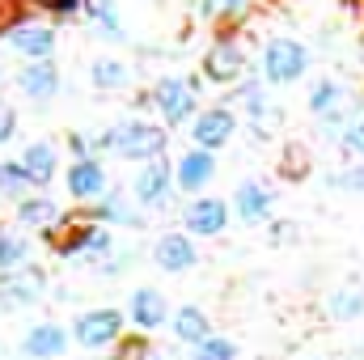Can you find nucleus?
<instances>
[{
    "label": "nucleus",
    "mask_w": 364,
    "mask_h": 360,
    "mask_svg": "<svg viewBox=\"0 0 364 360\" xmlns=\"http://www.w3.org/2000/svg\"><path fill=\"white\" fill-rule=\"evenodd\" d=\"M212 170H216L212 153L195 149V153H186V157H182V166H178V186H182V191H199L203 182L212 179Z\"/></svg>",
    "instance_id": "obj_17"
},
{
    "label": "nucleus",
    "mask_w": 364,
    "mask_h": 360,
    "mask_svg": "<svg viewBox=\"0 0 364 360\" xmlns=\"http://www.w3.org/2000/svg\"><path fill=\"white\" fill-rule=\"evenodd\" d=\"M166 191H170V166H166V157H157V162H149V166L140 170V179H136V195H140L144 203H161Z\"/></svg>",
    "instance_id": "obj_15"
},
{
    "label": "nucleus",
    "mask_w": 364,
    "mask_h": 360,
    "mask_svg": "<svg viewBox=\"0 0 364 360\" xmlns=\"http://www.w3.org/2000/svg\"><path fill=\"white\" fill-rule=\"evenodd\" d=\"M305 68H309V51H305L296 38H275V43H267V51H263V73H267L272 85L296 81Z\"/></svg>",
    "instance_id": "obj_2"
},
{
    "label": "nucleus",
    "mask_w": 364,
    "mask_h": 360,
    "mask_svg": "<svg viewBox=\"0 0 364 360\" xmlns=\"http://www.w3.org/2000/svg\"><path fill=\"white\" fill-rule=\"evenodd\" d=\"M43 297V271L38 268H17L0 275V305L17 309V305H30Z\"/></svg>",
    "instance_id": "obj_3"
},
{
    "label": "nucleus",
    "mask_w": 364,
    "mask_h": 360,
    "mask_svg": "<svg viewBox=\"0 0 364 360\" xmlns=\"http://www.w3.org/2000/svg\"><path fill=\"white\" fill-rule=\"evenodd\" d=\"M233 208H237V216H242L246 225H259V221H267V212H272V191H267L263 182H242L237 195H233Z\"/></svg>",
    "instance_id": "obj_10"
},
{
    "label": "nucleus",
    "mask_w": 364,
    "mask_h": 360,
    "mask_svg": "<svg viewBox=\"0 0 364 360\" xmlns=\"http://www.w3.org/2000/svg\"><path fill=\"white\" fill-rule=\"evenodd\" d=\"M352 360H360V356H352Z\"/></svg>",
    "instance_id": "obj_36"
},
{
    "label": "nucleus",
    "mask_w": 364,
    "mask_h": 360,
    "mask_svg": "<svg viewBox=\"0 0 364 360\" xmlns=\"http://www.w3.org/2000/svg\"><path fill=\"white\" fill-rule=\"evenodd\" d=\"M182 221H186V229H191V233L208 238V233H220V229H225L229 208H225L220 199H195V203L182 212Z\"/></svg>",
    "instance_id": "obj_7"
},
{
    "label": "nucleus",
    "mask_w": 364,
    "mask_h": 360,
    "mask_svg": "<svg viewBox=\"0 0 364 360\" xmlns=\"http://www.w3.org/2000/svg\"><path fill=\"white\" fill-rule=\"evenodd\" d=\"M43 9H51V13H73L77 9V0H38Z\"/></svg>",
    "instance_id": "obj_34"
},
{
    "label": "nucleus",
    "mask_w": 364,
    "mask_h": 360,
    "mask_svg": "<svg viewBox=\"0 0 364 360\" xmlns=\"http://www.w3.org/2000/svg\"><path fill=\"white\" fill-rule=\"evenodd\" d=\"M93 85L97 90H123L127 85V68L119 60H93Z\"/></svg>",
    "instance_id": "obj_23"
},
{
    "label": "nucleus",
    "mask_w": 364,
    "mask_h": 360,
    "mask_svg": "<svg viewBox=\"0 0 364 360\" xmlns=\"http://www.w3.org/2000/svg\"><path fill=\"white\" fill-rule=\"evenodd\" d=\"M90 13L110 30V34H119V13H114V0H90Z\"/></svg>",
    "instance_id": "obj_28"
},
{
    "label": "nucleus",
    "mask_w": 364,
    "mask_h": 360,
    "mask_svg": "<svg viewBox=\"0 0 364 360\" xmlns=\"http://www.w3.org/2000/svg\"><path fill=\"white\" fill-rule=\"evenodd\" d=\"M203 73H208V81H216V85L233 81V77L242 73V51H237V43L220 38V43L203 55Z\"/></svg>",
    "instance_id": "obj_9"
},
{
    "label": "nucleus",
    "mask_w": 364,
    "mask_h": 360,
    "mask_svg": "<svg viewBox=\"0 0 364 360\" xmlns=\"http://www.w3.org/2000/svg\"><path fill=\"white\" fill-rule=\"evenodd\" d=\"M119 327H123V318L114 309H93L85 318H77V339L85 348H102V344H110L119 335Z\"/></svg>",
    "instance_id": "obj_6"
},
{
    "label": "nucleus",
    "mask_w": 364,
    "mask_h": 360,
    "mask_svg": "<svg viewBox=\"0 0 364 360\" xmlns=\"http://www.w3.org/2000/svg\"><path fill=\"white\" fill-rule=\"evenodd\" d=\"M153 102L161 106L166 123H182V119L195 110V90H191V85H182V81H157Z\"/></svg>",
    "instance_id": "obj_5"
},
{
    "label": "nucleus",
    "mask_w": 364,
    "mask_h": 360,
    "mask_svg": "<svg viewBox=\"0 0 364 360\" xmlns=\"http://www.w3.org/2000/svg\"><path fill=\"white\" fill-rule=\"evenodd\" d=\"M166 297L157 292V288H140L136 297H132V322L136 327H144V331H153V327H161L166 322Z\"/></svg>",
    "instance_id": "obj_14"
},
{
    "label": "nucleus",
    "mask_w": 364,
    "mask_h": 360,
    "mask_svg": "<svg viewBox=\"0 0 364 360\" xmlns=\"http://www.w3.org/2000/svg\"><path fill=\"white\" fill-rule=\"evenodd\" d=\"M55 216H60V212H55V203H51V199H26V203L17 208V221H21V225H30V229H51V225H55Z\"/></svg>",
    "instance_id": "obj_22"
},
{
    "label": "nucleus",
    "mask_w": 364,
    "mask_h": 360,
    "mask_svg": "<svg viewBox=\"0 0 364 360\" xmlns=\"http://www.w3.org/2000/svg\"><path fill=\"white\" fill-rule=\"evenodd\" d=\"M157 263L166 271H186L195 263V246H191L182 233H166V238L157 242Z\"/></svg>",
    "instance_id": "obj_16"
},
{
    "label": "nucleus",
    "mask_w": 364,
    "mask_h": 360,
    "mask_svg": "<svg viewBox=\"0 0 364 360\" xmlns=\"http://www.w3.org/2000/svg\"><path fill=\"white\" fill-rule=\"evenodd\" d=\"M26 186H30V174L21 166H4L0 162V195H21Z\"/></svg>",
    "instance_id": "obj_27"
},
{
    "label": "nucleus",
    "mask_w": 364,
    "mask_h": 360,
    "mask_svg": "<svg viewBox=\"0 0 364 360\" xmlns=\"http://www.w3.org/2000/svg\"><path fill=\"white\" fill-rule=\"evenodd\" d=\"M331 186H339V191H364V166H352V170L331 174Z\"/></svg>",
    "instance_id": "obj_30"
},
{
    "label": "nucleus",
    "mask_w": 364,
    "mask_h": 360,
    "mask_svg": "<svg viewBox=\"0 0 364 360\" xmlns=\"http://www.w3.org/2000/svg\"><path fill=\"white\" fill-rule=\"evenodd\" d=\"M144 360H170V356H144Z\"/></svg>",
    "instance_id": "obj_35"
},
{
    "label": "nucleus",
    "mask_w": 364,
    "mask_h": 360,
    "mask_svg": "<svg viewBox=\"0 0 364 360\" xmlns=\"http://www.w3.org/2000/svg\"><path fill=\"white\" fill-rule=\"evenodd\" d=\"M305 166H309V157L301 153V144H288V162H284V170L296 179V174H305Z\"/></svg>",
    "instance_id": "obj_32"
},
{
    "label": "nucleus",
    "mask_w": 364,
    "mask_h": 360,
    "mask_svg": "<svg viewBox=\"0 0 364 360\" xmlns=\"http://www.w3.org/2000/svg\"><path fill=\"white\" fill-rule=\"evenodd\" d=\"M195 360H237V348L229 344V339H203V344H195V352H191Z\"/></svg>",
    "instance_id": "obj_26"
},
{
    "label": "nucleus",
    "mask_w": 364,
    "mask_h": 360,
    "mask_svg": "<svg viewBox=\"0 0 364 360\" xmlns=\"http://www.w3.org/2000/svg\"><path fill=\"white\" fill-rule=\"evenodd\" d=\"M242 4H246V0H203V4H199V13L216 21V17H229V13H242Z\"/></svg>",
    "instance_id": "obj_29"
},
{
    "label": "nucleus",
    "mask_w": 364,
    "mask_h": 360,
    "mask_svg": "<svg viewBox=\"0 0 364 360\" xmlns=\"http://www.w3.org/2000/svg\"><path fill=\"white\" fill-rule=\"evenodd\" d=\"M21 170L30 174V182H51V174H55V149L51 144H30L26 153H21Z\"/></svg>",
    "instance_id": "obj_18"
},
{
    "label": "nucleus",
    "mask_w": 364,
    "mask_h": 360,
    "mask_svg": "<svg viewBox=\"0 0 364 360\" xmlns=\"http://www.w3.org/2000/svg\"><path fill=\"white\" fill-rule=\"evenodd\" d=\"M21 348H26L34 360H51V356H60V352L68 348V335H64V327L43 322V327H34V331L26 335V344H21Z\"/></svg>",
    "instance_id": "obj_12"
},
{
    "label": "nucleus",
    "mask_w": 364,
    "mask_h": 360,
    "mask_svg": "<svg viewBox=\"0 0 364 360\" xmlns=\"http://www.w3.org/2000/svg\"><path fill=\"white\" fill-rule=\"evenodd\" d=\"M68 191H73L77 199H102V195H106V174H102V166H97V162H77V166L68 170Z\"/></svg>",
    "instance_id": "obj_13"
},
{
    "label": "nucleus",
    "mask_w": 364,
    "mask_h": 360,
    "mask_svg": "<svg viewBox=\"0 0 364 360\" xmlns=\"http://www.w3.org/2000/svg\"><path fill=\"white\" fill-rule=\"evenodd\" d=\"M13 51L34 60V64H47V55L55 51V34L47 26H17L13 30Z\"/></svg>",
    "instance_id": "obj_8"
},
{
    "label": "nucleus",
    "mask_w": 364,
    "mask_h": 360,
    "mask_svg": "<svg viewBox=\"0 0 364 360\" xmlns=\"http://www.w3.org/2000/svg\"><path fill=\"white\" fill-rule=\"evenodd\" d=\"M339 140H343V153H352V157H364V119H356V123H352V127H348Z\"/></svg>",
    "instance_id": "obj_31"
},
{
    "label": "nucleus",
    "mask_w": 364,
    "mask_h": 360,
    "mask_svg": "<svg viewBox=\"0 0 364 360\" xmlns=\"http://www.w3.org/2000/svg\"><path fill=\"white\" fill-rule=\"evenodd\" d=\"M110 250V233L106 229H97V225H81V229H73L64 242H60V255H93V259H102Z\"/></svg>",
    "instance_id": "obj_11"
},
{
    "label": "nucleus",
    "mask_w": 364,
    "mask_h": 360,
    "mask_svg": "<svg viewBox=\"0 0 364 360\" xmlns=\"http://www.w3.org/2000/svg\"><path fill=\"white\" fill-rule=\"evenodd\" d=\"M233 127H237V115H229L225 106H216V110L199 115L191 132H195V144H199L203 153H212V149H220V144L233 136Z\"/></svg>",
    "instance_id": "obj_4"
},
{
    "label": "nucleus",
    "mask_w": 364,
    "mask_h": 360,
    "mask_svg": "<svg viewBox=\"0 0 364 360\" xmlns=\"http://www.w3.org/2000/svg\"><path fill=\"white\" fill-rule=\"evenodd\" d=\"M26 255H30V246H26L21 233H0V268L17 271L21 263H26Z\"/></svg>",
    "instance_id": "obj_24"
},
{
    "label": "nucleus",
    "mask_w": 364,
    "mask_h": 360,
    "mask_svg": "<svg viewBox=\"0 0 364 360\" xmlns=\"http://www.w3.org/2000/svg\"><path fill=\"white\" fill-rule=\"evenodd\" d=\"M364 314V288L360 284H343L335 297H331V318H360Z\"/></svg>",
    "instance_id": "obj_20"
},
{
    "label": "nucleus",
    "mask_w": 364,
    "mask_h": 360,
    "mask_svg": "<svg viewBox=\"0 0 364 360\" xmlns=\"http://www.w3.org/2000/svg\"><path fill=\"white\" fill-rule=\"evenodd\" d=\"M21 90L30 93V97H51V93L60 90V77H55L51 64H30L21 73Z\"/></svg>",
    "instance_id": "obj_19"
},
{
    "label": "nucleus",
    "mask_w": 364,
    "mask_h": 360,
    "mask_svg": "<svg viewBox=\"0 0 364 360\" xmlns=\"http://www.w3.org/2000/svg\"><path fill=\"white\" fill-rule=\"evenodd\" d=\"M93 216H106V221H119V225H140V216L123 203V195H106L102 203H97V212Z\"/></svg>",
    "instance_id": "obj_25"
},
{
    "label": "nucleus",
    "mask_w": 364,
    "mask_h": 360,
    "mask_svg": "<svg viewBox=\"0 0 364 360\" xmlns=\"http://www.w3.org/2000/svg\"><path fill=\"white\" fill-rule=\"evenodd\" d=\"M102 144L110 153H119V157H149V162H157L161 149H166V132L153 127V123H119V127H110L102 136Z\"/></svg>",
    "instance_id": "obj_1"
},
{
    "label": "nucleus",
    "mask_w": 364,
    "mask_h": 360,
    "mask_svg": "<svg viewBox=\"0 0 364 360\" xmlns=\"http://www.w3.org/2000/svg\"><path fill=\"white\" fill-rule=\"evenodd\" d=\"M174 331H178V339H186V344H203L208 339V314L195 309V305H186V309H178V318H174Z\"/></svg>",
    "instance_id": "obj_21"
},
{
    "label": "nucleus",
    "mask_w": 364,
    "mask_h": 360,
    "mask_svg": "<svg viewBox=\"0 0 364 360\" xmlns=\"http://www.w3.org/2000/svg\"><path fill=\"white\" fill-rule=\"evenodd\" d=\"M9 136H13V110L0 106V140H9Z\"/></svg>",
    "instance_id": "obj_33"
}]
</instances>
